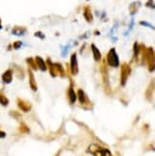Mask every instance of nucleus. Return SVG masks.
<instances>
[{"label": "nucleus", "instance_id": "1", "mask_svg": "<svg viewBox=\"0 0 155 156\" xmlns=\"http://www.w3.org/2000/svg\"><path fill=\"white\" fill-rule=\"evenodd\" d=\"M87 151L90 152L91 154L94 156H111L110 151L104 149V148L101 147L100 145H95V144L89 145V147L87 148Z\"/></svg>", "mask_w": 155, "mask_h": 156}, {"label": "nucleus", "instance_id": "2", "mask_svg": "<svg viewBox=\"0 0 155 156\" xmlns=\"http://www.w3.org/2000/svg\"><path fill=\"white\" fill-rule=\"evenodd\" d=\"M107 62L110 66H113V67L119 66V57L114 48L111 49L107 54Z\"/></svg>", "mask_w": 155, "mask_h": 156}, {"label": "nucleus", "instance_id": "3", "mask_svg": "<svg viewBox=\"0 0 155 156\" xmlns=\"http://www.w3.org/2000/svg\"><path fill=\"white\" fill-rule=\"evenodd\" d=\"M130 72H131V69H130L129 65L123 63L121 67V83H122V85H124L126 83Z\"/></svg>", "mask_w": 155, "mask_h": 156}, {"label": "nucleus", "instance_id": "4", "mask_svg": "<svg viewBox=\"0 0 155 156\" xmlns=\"http://www.w3.org/2000/svg\"><path fill=\"white\" fill-rule=\"evenodd\" d=\"M16 104H17L18 108L23 112H29L32 108V104L30 102L23 100V99H20V98H18L16 100Z\"/></svg>", "mask_w": 155, "mask_h": 156}, {"label": "nucleus", "instance_id": "5", "mask_svg": "<svg viewBox=\"0 0 155 156\" xmlns=\"http://www.w3.org/2000/svg\"><path fill=\"white\" fill-rule=\"evenodd\" d=\"M70 69H71V73L72 75L76 76L79 72V67H78V60H77V54H74L71 56V59H70Z\"/></svg>", "mask_w": 155, "mask_h": 156}, {"label": "nucleus", "instance_id": "6", "mask_svg": "<svg viewBox=\"0 0 155 156\" xmlns=\"http://www.w3.org/2000/svg\"><path fill=\"white\" fill-rule=\"evenodd\" d=\"M145 59L147 60L149 70L153 71V69H154V54H153V50H152V48L148 49L147 53L145 55Z\"/></svg>", "mask_w": 155, "mask_h": 156}, {"label": "nucleus", "instance_id": "7", "mask_svg": "<svg viewBox=\"0 0 155 156\" xmlns=\"http://www.w3.org/2000/svg\"><path fill=\"white\" fill-rule=\"evenodd\" d=\"M2 81L4 83L8 84V83H11L13 81V70L11 69H8L6 70L3 74H2Z\"/></svg>", "mask_w": 155, "mask_h": 156}, {"label": "nucleus", "instance_id": "8", "mask_svg": "<svg viewBox=\"0 0 155 156\" xmlns=\"http://www.w3.org/2000/svg\"><path fill=\"white\" fill-rule=\"evenodd\" d=\"M28 72H29V83H30V86H31L33 91H37L38 90V85H37V81H36V79H35V76H34L31 69H29Z\"/></svg>", "mask_w": 155, "mask_h": 156}, {"label": "nucleus", "instance_id": "9", "mask_svg": "<svg viewBox=\"0 0 155 156\" xmlns=\"http://www.w3.org/2000/svg\"><path fill=\"white\" fill-rule=\"evenodd\" d=\"M35 61H36L37 67H38V68H39L40 70L45 71L46 69H47V64L45 63V61H44V60H43V59H41L40 57H36Z\"/></svg>", "mask_w": 155, "mask_h": 156}, {"label": "nucleus", "instance_id": "10", "mask_svg": "<svg viewBox=\"0 0 155 156\" xmlns=\"http://www.w3.org/2000/svg\"><path fill=\"white\" fill-rule=\"evenodd\" d=\"M77 97L79 98V101H80V104H86L87 102H89L88 101V98L86 97L85 93L83 92V90H81V89H79V91H78V96Z\"/></svg>", "mask_w": 155, "mask_h": 156}, {"label": "nucleus", "instance_id": "11", "mask_svg": "<svg viewBox=\"0 0 155 156\" xmlns=\"http://www.w3.org/2000/svg\"><path fill=\"white\" fill-rule=\"evenodd\" d=\"M25 33H26V29L23 27H15L13 28V30H12V34L15 35V36H17V37L24 36Z\"/></svg>", "mask_w": 155, "mask_h": 156}, {"label": "nucleus", "instance_id": "12", "mask_svg": "<svg viewBox=\"0 0 155 156\" xmlns=\"http://www.w3.org/2000/svg\"><path fill=\"white\" fill-rule=\"evenodd\" d=\"M91 48H92V52H93V57H94V59L99 61L101 58H102V55H101V52L99 51V49L97 48L94 44L91 45Z\"/></svg>", "mask_w": 155, "mask_h": 156}, {"label": "nucleus", "instance_id": "13", "mask_svg": "<svg viewBox=\"0 0 155 156\" xmlns=\"http://www.w3.org/2000/svg\"><path fill=\"white\" fill-rule=\"evenodd\" d=\"M68 98H69L70 103H75L76 100H77V95H76L75 91L72 87H70L68 89Z\"/></svg>", "mask_w": 155, "mask_h": 156}, {"label": "nucleus", "instance_id": "14", "mask_svg": "<svg viewBox=\"0 0 155 156\" xmlns=\"http://www.w3.org/2000/svg\"><path fill=\"white\" fill-rule=\"evenodd\" d=\"M153 93H154V81H151V83L149 84L147 90H146V93H145L146 98H147L148 100H150V99L152 98V96H153Z\"/></svg>", "mask_w": 155, "mask_h": 156}, {"label": "nucleus", "instance_id": "15", "mask_svg": "<svg viewBox=\"0 0 155 156\" xmlns=\"http://www.w3.org/2000/svg\"><path fill=\"white\" fill-rule=\"evenodd\" d=\"M9 102H10L9 99L4 95L3 92L0 91V104L3 105V106H7V105L9 104Z\"/></svg>", "mask_w": 155, "mask_h": 156}, {"label": "nucleus", "instance_id": "16", "mask_svg": "<svg viewBox=\"0 0 155 156\" xmlns=\"http://www.w3.org/2000/svg\"><path fill=\"white\" fill-rule=\"evenodd\" d=\"M47 64L49 65V69H50V73L53 77H57L58 74H57V70H56V67H55V64H53L50 59H47Z\"/></svg>", "mask_w": 155, "mask_h": 156}, {"label": "nucleus", "instance_id": "17", "mask_svg": "<svg viewBox=\"0 0 155 156\" xmlns=\"http://www.w3.org/2000/svg\"><path fill=\"white\" fill-rule=\"evenodd\" d=\"M18 130H19V132H21V133H29L30 132V128H29V126L27 125L25 123H20V124H19V128H18Z\"/></svg>", "mask_w": 155, "mask_h": 156}, {"label": "nucleus", "instance_id": "18", "mask_svg": "<svg viewBox=\"0 0 155 156\" xmlns=\"http://www.w3.org/2000/svg\"><path fill=\"white\" fill-rule=\"evenodd\" d=\"M84 17H85V19L88 22H92V20H93V16H92V14H91V12H90V8H88V7L85 8Z\"/></svg>", "mask_w": 155, "mask_h": 156}, {"label": "nucleus", "instance_id": "19", "mask_svg": "<svg viewBox=\"0 0 155 156\" xmlns=\"http://www.w3.org/2000/svg\"><path fill=\"white\" fill-rule=\"evenodd\" d=\"M27 63L31 66V68L33 69H38V67H37V64H36V62H34V59L32 58H29V59H27Z\"/></svg>", "mask_w": 155, "mask_h": 156}, {"label": "nucleus", "instance_id": "20", "mask_svg": "<svg viewBox=\"0 0 155 156\" xmlns=\"http://www.w3.org/2000/svg\"><path fill=\"white\" fill-rule=\"evenodd\" d=\"M10 115H11L13 118L16 119V120H19V119H21V115L19 112H17V111H15V110H12L10 111Z\"/></svg>", "mask_w": 155, "mask_h": 156}, {"label": "nucleus", "instance_id": "21", "mask_svg": "<svg viewBox=\"0 0 155 156\" xmlns=\"http://www.w3.org/2000/svg\"><path fill=\"white\" fill-rule=\"evenodd\" d=\"M16 75H17V77H18L19 79H23L24 74H23V70H22L21 68H19V67L16 66Z\"/></svg>", "mask_w": 155, "mask_h": 156}, {"label": "nucleus", "instance_id": "22", "mask_svg": "<svg viewBox=\"0 0 155 156\" xmlns=\"http://www.w3.org/2000/svg\"><path fill=\"white\" fill-rule=\"evenodd\" d=\"M13 46H14V49L17 50V49H19L22 46V42L21 41H16V42L13 44Z\"/></svg>", "mask_w": 155, "mask_h": 156}, {"label": "nucleus", "instance_id": "23", "mask_svg": "<svg viewBox=\"0 0 155 156\" xmlns=\"http://www.w3.org/2000/svg\"><path fill=\"white\" fill-rule=\"evenodd\" d=\"M35 36H36V37H38V38H40L41 39L45 38V36H44V35H43L41 32H37L36 34H35Z\"/></svg>", "mask_w": 155, "mask_h": 156}, {"label": "nucleus", "instance_id": "24", "mask_svg": "<svg viewBox=\"0 0 155 156\" xmlns=\"http://www.w3.org/2000/svg\"><path fill=\"white\" fill-rule=\"evenodd\" d=\"M138 53H139V49H138V44L137 43H135L134 44V54L136 55H138Z\"/></svg>", "mask_w": 155, "mask_h": 156}, {"label": "nucleus", "instance_id": "25", "mask_svg": "<svg viewBox=\"0 0 155 156\" xmlns=\"http://www.w3.org/2000/svg\"><path fill=\"white\" fill-rule=\"evenodd\" d=\"M140 24H141V25H144V26H146V27H150V28H152V29H153V26H152V25H150L149 23H147V22L141 21L140 22Z\"/></svg>", "mask_w": 155, "mask_h": 156}, {"label": "nucleus", "instance_id": "26", "mask_svg": "<svg viewBox=\"0 0 155 156\" xmlns=\"http://www.w3.org/2000/svg\"><path fill=\"white\" fill-rule=\"evenodd\" d=\"M6 132L4 131H2V130H0V138H5L6 137Z\"/></svg>", "mask_w": 155, "mask_h": 156}, {"label": "nucleus", "instance_id": "27", "mask_svg": "<svg viewBox=\"0 0 155 156\" xmlns=\"http://www.w3.org/2000/svg\"><path fill=\"white\" fill-rule=\"evenodd\" d=\"M59 154H60V151H59V152H58V153H57L55 156H59Z\"/></svg>", "mask_w": 155, "mask_h": 156}, {"label": "nucleus", "instance_id": "28", "mask_svg": "<svg viewBox=\"0 0 155 156\" xmlns=\"http://www.w3.org/2000/svg\"><path fill=\"white\" fill-rule=\"evenodd\" d=\"M1 29H2V26H1V24H0V30H1Z\"/></svg>", "mask_w": 155, "mask_h": 156}]
</instances>
